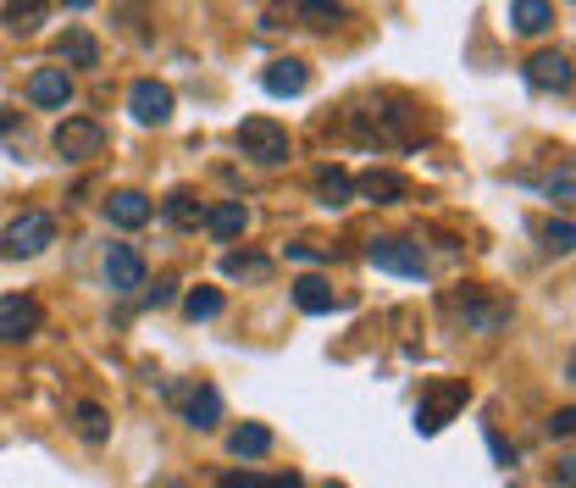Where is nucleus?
I'll list each match as a JSON object with an SVG mask.
<instances>
[{"mask_svg":"<svg viewBox=\"0 0 576 488\" xmlns=\"http://www.w3.org/2000/svg\"><path fill=\"white\" fill-rule=\"evenodd\" d=\"M51 245H56V217L51 211H23V217L7 222V233H0V250H7L12 261H29V256H40Z\"/></svg>","mask_w":576,"mask_h":488,"instance_id":"obj_1","label":"nucleus"},{"mask_svg":"<svg viewBox=\"0 0 576 488\" xmlns=\"http://www.w3.org/2000/svg\"><path fill=\"white\" fill-rule=\"evenodd\" d=\"M233 139H239V150H244L250 162H261V167L289 162V128H283V123H272V117H244Z\"/></svg>","mask_w":576,"mask_h":488,"instance_id":"obj_2","label":"nucleus"},{"mask_svg":"<svg viewBox=\"0 0 576 488\" xmlns=\"http://www.w3.org/2000/svg\"><path fill=\"white\" fill-rule=\"evenodd\" d=\"M366 261H371L377 272H394V278H427V256H421V245H410V239H399V233L371 239V245H366Z\"/></svg>","mask_w":576,"mask_h":488,"instance_id":"obj_3","label":"nucleus"},{"mask_svg":"<svg viewBox=\"0 0 576 488\" xmlns=\"http://www.w3.org/2000/svg\"><path fill=\"white\" fill-rule=\"evenodd\" d=\"M465 383L460 377H449V383H432L427 394H421V405H416V433H443L449 422H454V411L465 405Z\"/></svg>","mask_w":576,"mask_h":488,"instance_id":"obj_4","label":"nucleus"},{"mask_svg":"<svg viewBox=\"0 0 576 488\" xmlns=\"http://www.w3.org/2000/svg\"><path fill=\"white\" fill-rule=\"evenodd\" d=\"M51 145H56L62 162H90V156L106 150V128H101L95 117H67V123L51 134Z\"/></svg>","mask_w":576,"mask_h":488,"instance_id":"obj_5","label":"nucleus"},{"mask_svg":"<svg viewBox=\"0 0 576 488\" xmlns=\"http://www.w3.org/2000/svg\"><path fill=\"white\" fill-rule=\"evenodd\" d=\"M40 328H45V305L34 294H7V300H0V339H7V344H23Z\"/></svg>","mask_w":576,"mask_h":488,"instance_id":"obj_6","label":"nucleus"},{"mask_svg":"<svg viewBox=\"0 0 576 488\" xmlns=\"http://www.w3.org/2000/svg\"><path fill=\"white\" fill-rule=\"evenodd\" d=\"M449 311H460L476 333H499V328L510 322V305H504V300H488V294L471 289V283H465L460 294H449Z\"/></svg>","mask_w":576,"mask_h":488,"instance_id":"obj_7","label":"nucleus"},{"mask_svg":"<svg viewBox=\"0 0 576 488\" xmlns=\"http://www.w3.org/2000/svg\"><path fill=\"white\" fill-rule=\"evenodd\" d=\"M128 112H134V123L161 128V123L172 117V90H167V84H156V79H139V84L128 90Z\"/></svg>","mask_w":576,"mask_h":488,"instance_id":"obj_8","label":"nucleus"},{"mask_svg":"<svg viewBox=\"0 0 576 488\" xmlns=\"http://www.w3.org/2000/svg\"><path fill=\"white\" fill-rule=\"evenodd\" d=\"M106 283H112V294H139L145 289V256L134 245H112L106 250Z\"/></svg>","mask_w":576,"mask_h":488,"instance_id":"obj_9","label":"nucleus"},{"mask_svg":"<svg viewBox=\"0 0 576 488\" xmlns=\"http://www.w3.org/2000/svg\"><path fill=\"white\" fill-rule=\"evenodd\" d=\"M355 195L371 200V206H399V200H410V178L405 173H388V167H371V173L355 178Z\"/></svg>","mask_w":576,"mask_h":488,"instance_id":"obj_10","label":"nucleus"},{"mask_svg":"<svg viewBox=\"0 0 576 488\" xmlns=\"http://www.w3.org/2000/svg\"><path fill=\"white\" fill-rule=\"evenodd\" d=\"M526 84L565 95V90H570V56H565V51H537V56L526 62Z\"/></svg>","mask_w":576,"mask_h":488,"instance_id":"obj_11","label":"nucleus"},{"mask_svg":"<svg viewBox=\"0 0 576 488\" xmlns=\"http://www.w3.org/2000/svg\"><path fill=\"white\" fill-rule=\"evenodd\" d=\"M29 101H34L40 112H62V106L73 101V79H67V68H40V73L29 79Z\"/></svg>","mask_w":576,"mask_h":488,"instance_id":"obj_12","label":"nucleus"},{"mask_svg":"<svg viewBox=\"0 0 576 488\" xmlns=\"http://www.w3.org/2000/svg\"><path fill=\"white\" fill-rule=\"evenodd\" d=\"M261 84H266V95H305V90H311V68H305L300 56H277V62L261 73Z\"/></svg>","mask_w":576,"mask_h":488,"instance_id":"obj_13","label":"nucleus"},{"mask_svg":"<svg viewBox=\"0 0 576 488\" xmlns=\"http://www.w3.org/2000/svg\"><path fill=\"white\" fill-rule=\"evenodd\" d=\"M294 305H300L305 316H327V311H344V294H333V283L311 272V278L294 283Z\"/></svg>","mask_w":576,"mask_h":488,"instance_id":"obj_14","label":"nucleus"},{"mask_svg":"<svg viewBox=\"0 0 576 488\" xmlns=\"http://www.w3.org/2000/svg\"><path fill=\"white\" fill-rule=\"evenodd\" d=\"M294 23L311 34H333L344 23V0H294Z\"/></svg>","mask_w":576,"mask_h":488,"instance_id":"obj_15","label":"nucleus"},{"mask_svg":"<svg viewBox=\"0 0 576 488\" xmlns=\"http://www.w3.org/2000/svg\"><path fill=\"white\" fill-rule=\"evenodd\" d=\"M150 211H156V206H150L139 189H117V195L106 200V217H112L117 228H128V233H134V228H145V222H150Z\"/></svg>","mask_w":576,"mask_h":488,"instance_id":"obj_16","label":"nucleus"},{"mask_svg":"<svg viewBox=\"0 0 576 488\" xmlns=\"http://www.w3.org/2000/svg\"><path fill=\"white\" fill-rule=\"evenodd\" d=\"M510 23H515V34H526V40L548 34V23H554V0H515V7H510Z\"/></svg>","mask_w":576,"mask_h":488,"instance_id":"obj_17","label":"nucleus"},{"mask_svg":"<svg viewBox=\"0 0 576 488\" xmlns=\"http://www.w3.org/2000/svg\"><path fill=\"white\" fill-rule=\"evenodd\" d=\"M206 228H211V239H239L244 228H250V211H244V200H222V206H211L206 211Z\"/></svg>","mask_w":576,"mask_h":488,"instance_id":"obj_18","label":"nucleus"},{"mask_svg":"<svg viewBox=\"0 0 576 488\" xmlns=\"http://www.w3.org/2000/svg\"><path fill=\"white\" fill-rule=\"evenodd\" d=\"M316 200H322L327 211L349 206V200H355V178H349L344 167H322V173H316Z\"/></svg>","mask_w":576,"mask_h":488,"instance_id":"obj_19","label":"nucleus"},{"mask_svg":"<svg viewBox=\"0 0 576 488\" xmlns=\"http://www.w3.org/2000/svg\"><path fill=\"white\" fill-rule=\"evenodd\" d=\"M167 222L184 228V233L206 228V206H200V195H195V189H172V195H167Z\"/></svg>","mask_w":576,"mask_h":488,"instance_id":"obj_20","label":"nucleus"},{"mask_svg":"<svg viewBox=\"0 0 576 488\" xmlns=\"http://www.w3.org/2000/svg\"><path fill=\"white\" fill-rule=\"evenodd\" d=\"M184 416H189V427H200V433H211V427L222 422V394H217L211 383H200V388L189 394V405H184Z\"/></svg>","mask_w":576,"mask_h":488,"instance_id":"obj_21","label":"nucleus"},{"mask_svg":"<svg viewBox=\"0 0 576 488\" xmlns=\"http://www.w3.org/2000/svg\"><path fill=\"white\" fill-rule=\"evenodd\" d=\"M45 0H7V7H0V23H7L12 34H40V23H45Z\"/></svg>","mask_w":576,"mask_h":488,"instance_id":"obj_22","label":"nucleus"},{"mask_svg":"<svg viewBox=\"0 0 576 488\" xmlns=\"http://www.w3.org/2000/svg\"><path fill=\"white\" fill-rule=\"evenodd\" d=\"M228 449H233L239 460H261V455L272 449V427H261V422H244V427H233V433H228Z\"/></svg>","mask_w":576,"mask_h":488,"instance_id":"obj_23","label":"nucleus"},{"mask_svg":"<svg viewBox=\"0 0 576 488\" xmlns=\"http://www.w3.org/2000/svg\"><path fill=\"white\" fill-rule=\"evenodd\" d=\"M56 51H62V62H73V68H101V40L84 34V29H67Z\"/></svg>","mask_w":576,"mask_h":488,"instance_id":"obj_24","label":"nucleus"},{"mask_svg":"<svg viewBox=\"0 0 576 488\" xmlns=\"http://www.w3.org/2000/svg\"><path fill=\"white\" fill-rule=\"evenodd\" d=\"M222 272H228V278H250V283H261V278H272V261L255 256V250H228V256H222Z\"/></svg>","mask_w":576,"mask_h":488,"instance_id":"obj_25","label":"nucleus"},{"mask_svg":"<svg viewBox=\"0 0 576 488\" xmlns=\"http://www.w3.org/2000/svg\"><path fill=\"white\" fill-rule=\"evenodd\" d=\"M73 416H78V433H84L90 444H106V438H112V416H106L95 399H78V411H73Z\"/></svg>","mask_w":576,"mask_h":488,"instance_id":"obj_26","label":"nucleus"},{"mask_svg":"<svg viewBox=\"0 0 576 488\" xmlns=\"http://www.w3.org/2000/svg\"><path fill=\"white\" fill-rule=\"evenodd\" d=\"M184 311H189L195 322H211V316L222 311V289H211V283H200V289H189V294H184Z\"/></svg>","mask_w":576,"mask_h":488,"instance_id":"obj_27","label":"nucleus"},{"mask_svg":"<svg viewBox=\"0 0 576 488\" xmlns=\"http://www.w3.org/2000/svg\"><path fill=\"white\" fill-rule=\"evenodd\" d=\"M543 245H548L554 256H570V250H576V233H570V217H554V222H543Z\"/></svg>","mask_w":576,"mask_h":488,"instance_id":"obj_28","label":"nucleus"},{"mask_svg":"<svg viewBox=\"0 0 576 488\" xmlns=\"http://www.w3.org/2000/svg\"><path fill=\"white\" fill-rule=\"evenodd\" d=\"M0 139H7L18 156L29 150V128H18V117H7V112H0Z\"/></svg>","mask_w":576,"mask_h":488,"instance_id":"obj_29","label":"nucleus"},{"mask_svg":"<svg viewBox=\"0 0 576 488\" xmlns=\"http://www.w3.org/2000/svg\"><path fill=\"white\" fill-rule=\"evenodd\" d=\"M289 261H305V267H322V261H327V250H322V245H305V239H300V245H289Z\"/></svg>","mask_w":576,"mask_h":488,"instance_id":"obj_30","label":"nucleus"},{"mask_svg":"<svg viewBox=\"0 0 576 488\" xmlns=\"http://www.w3.org/2000/svg\"><path fill=\"white\" fill-rule=\"evenodd\" d=\"M548 195H554L559 206H570V167H559V178L548 184Z\"/></svg>","mask_w":576,"mask_h":488,"instance_id":"obj_31","label":"nucleus"},{"mask_svg":"<svg viewBox=\"0 0 576 488\" xmlns=\"http://www.w3.org/2000/svg\"><path fill=\"white\" fill-rule=\"evenodd\" d=\"M570 422H576V416H570V405H565V411H554V416H548V433L570 438Z\"/></svg>","mask_w":576,"mask_h":488,"instance_id":"obj_32","label":"nucleus"},{"mask_svg":"<svg viewBox=\"0 0 576 488\" xmlns=\"http://www.w3.org/2000/svg\"><path fill=\"white\" fill-rule=\"evenodd\" d=\"M222 488H261V477H255V471H228Z\"/></svg>","mask_w":576,"mask_h":488,"instance_id":"obj_33","label":"nucleus"},{"mask_svg":"<svg viewBox=\"0 0 576 488\" xmlns=\"http://www.w3.org/2000/svg\"><path fill=\"white\" fill-rule=\"evenodd\" d=\"M261 488H305L300 471H277V477H261Z\"/></svg>","mask_w":576,"mask_h":488,"instance_id":"obj_34","label":"nucleus"},{"mask_svg":"<svg viewBox=\"0 0 576 488\" xmlns=\"http://www.w3.org/2000/svg\"><path fill=\"white\" fill-rule=\"evenodd\" d=\"M167 300H172V278H161V283L150 289V305H167Z\"/></svg>","mask_w":576,"mask_h":488,"instance_id":"obj_35","label":"nucleus"},{"mask_svg":"<svg viewBox=\"0 0 576 488\" xmlns=\"http://www.w3.org/2000/svg\"><path fill=\"white\" fill-rule=\"evenodd\" d=\"M62 7H73V12H84V7H95V0H62Z\"/></svg>","mask_w":576,"mask_h":488,"instance_id":"obj_36","label":"nucleus"},{"mask_svg":"<svg viewBox=\"0 0 576 488\" xmlns=\"http://www.w3.org/2000/svg\"><path fill=\"white\" fill-rule=\"evenodd\" d=\"M322 488H344V482H322Z\"/></svg>","mask_w":576,"mask_h":488,"instance_id":"obj_37","label":"nucleus"}]
</instances>
